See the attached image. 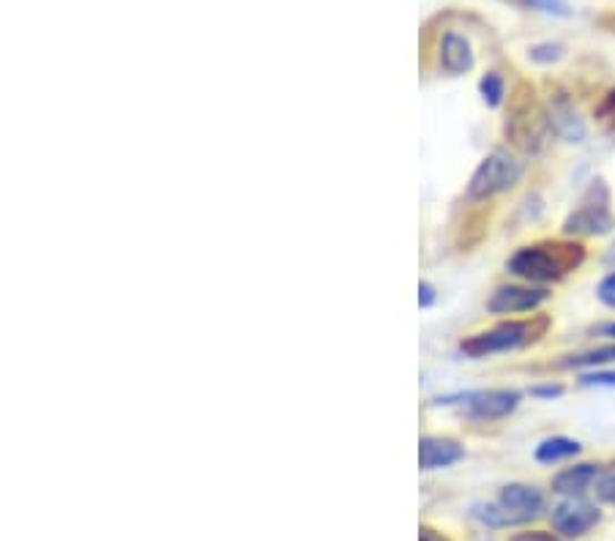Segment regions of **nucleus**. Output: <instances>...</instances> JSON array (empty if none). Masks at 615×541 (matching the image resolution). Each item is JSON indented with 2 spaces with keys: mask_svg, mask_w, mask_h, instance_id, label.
Wrapping results in <instances>:
<instances>
[{
  "mask_svg": "<svg viewBox=\"0 0 615 541\" xmlns=\"http://www.w3.org/2000/svg\"><path fill=\"white\" fill-rule=\"evenodd\" d=\"M550 520H553V528L561 533V537L577 539V537H585V533L602 520V514L594 503H585L579 501V498H569V501L555 506Z\"/></svg>",
  "mask_w": 615,
  "mask_h": 541,
  "instance_id": "6",
  "label": "nucleus"
},
{
  "mask_svg": "<svg viewBox=\"0 0 615 541\" xmlns=\"http://www.w3.org/2000/svg\"><path fill=\"white\" fill-rule=\"evenodd\" d=\"M531 58H534V61H555V58H561V47H553V44L534 47V50H531Z\"/></svg>",
  "mask_w": 615,
  "mask_h": 541,
  "instance_id": "19",
  "label": "nucleus"
},
{
  "mask_svg": "<svg viewBox=\"0 0 615 541\" xmlns=\"http://www.w3.org/2000/svg\"><path fill=\"white\" fill-rule=\"evenodd\" d=\"M594 481H599V465H575V468H566L564 473H558L553 479V492L558 496H583Z\"/></svg>",
  "mask_w": 615,
  "mask_h": 541,
  "instance_id": "11",
  "label": "nucleus"
},
{
  "mask_svg": "<svg viewBox=\"0 0 615 541\" xmlns=\"http://www.w3.org/2000/svg\"><path fill=\"white\" fill-rule=\"evenodd\" d=\"M564 391L561 386H544V388H534L536 397H558V394Z\"/></svg>",
  "mask_w": 615,
  "mask_h": 541,
  "instance_id": "23",
  "label": "nucleus"
},
{
  "mask_svg": "<svg viewBox=\"0 0 615 541\" xmlns=\"http://www.w3.org/2000/svg\"><path fill=\"white\" fill-rule=\"evenodd\" d=\"M550 298L544 287L531 285H504L490 296L487 309L493 315H517V312H531Z\"/></svg>",
  "mask_w": 615,
  "mask_h": 541,
  "instance_id": "7",
  "label": "nucleus"
},
{
  "mask_svg": "<svg viewBox=\"0 0 615 541\" xmlns=\"http://www.w3.org/2000/svg\"><path fill=\"white\" fill-rule=\"evenodd\" d=\"M596 496H599L605 503L615 506V470L599 476V481H596Z\"/></svg>",
  "mask_w": 615,
  "mask_h": 541,
  "instance_id": "15",
  "label": "nucleus"
},
{
  "mask_svg": "<svg viewBox=\"0 0 615 541\" xmlns=\"http://www.w3.org/2000/svg\"><path fill=\"white\" fill-rule=\"evenodd\" d=\"M525 3L544 11V14H558V17L569 14V6H566L564 0H525Z\"/></svg>",
  "mask_w": 615,
  "mask_h": 541,
  "instance_id": "16",
  "label": "nucleus"
},
{
  "mask_svg": "<svg viewBox=\"0 0 615 541\" xmlns=\"http://www.w3.org/2000/svg\"><path fill=\"white\" fill-rule=\"evenodd\" d=\"M613 227V214H611V194L602 181H594L591 190L583 194L575 214L566 220L564 231L566 233H583V235H602Z\"/></svg>",
  "mask_w": 615,
  "mask_h": 541,
  "instance_id": "5",
  "label": "nucleus"
},
{
  "mask_svg": "<svg viewBox=\"0 0 615 541\" xmlns=\"http://www.w3.org/2000/svg\"><path fill=\"white\" fill-rule=\"evenodd\" d=\"M523 178V164L517 162L508 151H493L473 173L468 184L471 200H487L495 194L512 190L517 181Z\"/></svg>",
  "mask_w": 615,
  "mask_h": 541,
  "instance_id": "4",
  "label": "nucleus"
},
{
  "mask_svg": "<svg viewBox=\"0 0 615 541\" xmlns=\"http://www.w3.org/2000/svg\"><path fill=\"white\" fill-rule=\"evenodd\" d=\"M544 331H547V317H536V320H508L490 328V331H482L476 334V337L465 339L463 353H468L473 358H482L493 356V353L517 350L536 343Z\"/></svg>",
  "mask_w": 615,
  "mask_h": 541,
  "instance_id": "3",
  "label": "nucleus"
},
{
  "mask_svg": "<svg viewBox=\"0 0 615 541\" xmlns=\"http://www.w3.org/2000/svg\"><path fill=\"white\" fill-rule=\"evenodd\" d=\"M441 67L448 74H465L473 69V50L468 39L446 33L441 41Z\"/></svg>",
  "mask_w": 615,
  "mask_h": 541,
  "instance_id": "10",
  "label": "nucleus"
},
{
  "mask_svg": "<svg viewBox=\"0 0 615 541\" xmlns=\"http://www.w3.org/2000/svg\"><path fill=\"white\" fill-rule=\"evenodd\" d=\"M520 405V394L508 388H490V391H476L465 397V410L476 421L504 419Z\"/></svg>",
  "mask_w": 615,
  "mask_h": 541,
  "instance_id": "8",
  "label": "nucleus"
},
{
  "mask_svg": "<svg viewBox=\"0 0 615 541\" xmlns=\"http://www.w3.org/2000/svg\"><path fill=\"white\" fill-rule=\"evenodd\" d=\"M599 302L615 309V270H613L611 276H605V279H602V285H599Z\"/></svg>",
  "mask_w": 615,
  "mask_h": 541,
  "instance_id": "17",
  "label": "nucleus"
},
{
  "mask_svg": "<svg viewBox=\"0 0 615 541\" xmlns=\"http://www.w3.org/2000/svg\"><path fill=\"white\" fill-rule=\"evenodd\" d=\"M585 252L579 244H561V241H547V244L523 246L517 255L508 261V274L520 276L525 282H553L575 270L583 263Z\"/></svg>",
  "mask_w": 615,
  "mask_h": 541,
  "instance_id": "1",
  "label": "nucleus"
},
{
  "mask_svg": "<svg viewBox=\"0 0 615 541\" xmlns=\"http://www.w3.org/2000/svg\"><path fill=\"white\" fill-rule=\"evenodd\" d=\"M465 457V449L452 438H422L419 443V465L422 470L448 468Z\"/></svg>",
  "mask_w": 615,
  "mask_h": 541,
  "instance_id": "9",
  "label": "nucleus"
},
{
  "mask_svg": "<svg viewBox=\"0 0 615 541\" xmlns=\"http://www.w3.org/2000/svg\"><path fill=\"white\" fill-rule=\"evenodd\" d=\"M613 361H615V345H611V348L591 350V353H585V356L572 358V361H566V367H596V364H613Z\"/></svg>",
  "mask_w": 615,
  "mask_h": 541,
  "instance_id": "13",
  "label": "nucleus"
},
{
  "mask_svg": "<svg viewBox=\"0 0 615 541\" xmlns=\"http://www.w3.org/2000/svg\"><path fill=\"white\" fill-rule=\"evenodd\" d=\"M482 93H484V102H487L490 108H498V104L504 102V80H501L495 72H490L487 78L482 80Z\"/></svg>",
  "mask_w": 615,
  "mask_h": 541,
  "instance_id": "14",
  "label": "nucleus"
},
{
  "mask_svg": "<svg viewBox=\"0 0 615 541\" xmlns=\"http://www.w3.org/2000/svg\"><path fill=\"white\" fill-rule=\"evenodd\" d=\"M512 541H561V539L544 531H528V533H517V537H512Z\"/></svg>",
  "mask_w": 615,
  "mask_h": 541,
  "instance_id": "20",
  "label": "nucleus"
},
{
  "mask_svg": "<svg viewBox=\"0 0 615 541\" xmlns=\"http://www.w3.org/2000/svg\"><path fill=\"white\" fill-rule=\"evenodd\" d=\"M544 509V498L536 487L531 484H508L501 490V498L495 503L476 506V517L490 528H508L523 525L540 517Z\"/></svg>",
  "mask_w": 615,
  "mask_h": 541,
  "instance_id": "2",
  "label": "nucleus"
},
{
  "mask_svg": "<svg viewBox=\"0 0 615 541\" xmlns=\"http://www.w3.org/2000/svg\"><path fill=\"white\" fill-rule=\"evenodd\" d=\"M419 541H448V539L441 537V533L433 531V528H422V533H419Z\"/></svg>",
  "mask_w": 615,
  "mask_h": 541,
  "instance_id": "22",
  "label": "nucleus"
},
{
  "mask_svg": "<svg viewBox=\"0 0 615 541\" xmlns=\"http://www.w3.org/2000/svg\"><path fill=\"white\" fill-rule=\"evenodd\" d=\"M602 334H605V337H613L615 339V323H611V326L602 328Z\"/></svg>",
  "mask_w": 615,
  "mask_h": 541,
  "instance_id": "24",
  "label": "nucleus"
},
{
  "mask_svg": "<svg viewBox=\"0 0 615 541\" xmlns=\"http://www.w3.org/2000/svg\"><path fill=\"white\" fill-rule=\"evenodd\" d=\"M583 386H615V369L613 372H591L583 375V380H579Z\"/></svg>",
  "mask_w": 615,
  "mask_h": 541,
  "instance_id": "18",
  "label": "nucleus"
},
{
  "mask_svg": "<svg viewBox=\"0 0 615 541\" xmlns=\"http://www.w3.org/2000/svg\"><path fill=\"white\" fill-rule=\"evenodd\" d=\"M579 455V443L572 438H564V435H558V438H547L542 440L540 446H536V462L542 465H555L561 460H569V457Z\"/></svg>",
  "mask_w": 615,
  "mask_h": 541,
  "instance_id": "12",
  "label": "nucleus"
},
{
  "mask_svg": "<svg viewBox=\"0 0 615 541\" xmlns=\"http://www.w3.org/2000/svg\"><path fill=\"white\" fill-rule=\"evenodd\" d=\"M433 302H435V290L427 285V282H422V287H419V304H422V307H433Z\"/></svg>",
  "mask_w": 615,
  "mask_h": 541,
  "instance_id": "21",
  "label": "nucleus"
}]
</instances>
